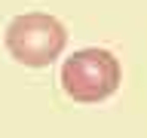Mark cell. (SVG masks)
<instances>
[{"mask_svg": "<svg viewBox=\"0 0 147 138\" xmlns=\"http://www.w3.org/2000/svg\"><path fill=\"white\" fill-rule=\"evenodd\" d=\"M6 52L25 68H49L61 58L67 46V31L49 12H22L6 25Z\"/></svg>", "mask_w": 147, "mask_h": 138, "instance_id": "obj_2", "label": "cell"}, {"mask_svg": "<svg viewBox=\"0 0 147 138\" xmlns=\"http://www.w3.org/2000/svg\"><path fill=\"white\" fill-rule=\"evenodd\" d=\"M119 80H123L119 58L110 49H101V46L77 49L61 64V89L77 104L107 101L119 89Z\"/></svg>", "mask_w": 147, "mask_h": 138, "instance_id": "obj_1", "label": "cell"}]
</instances>
